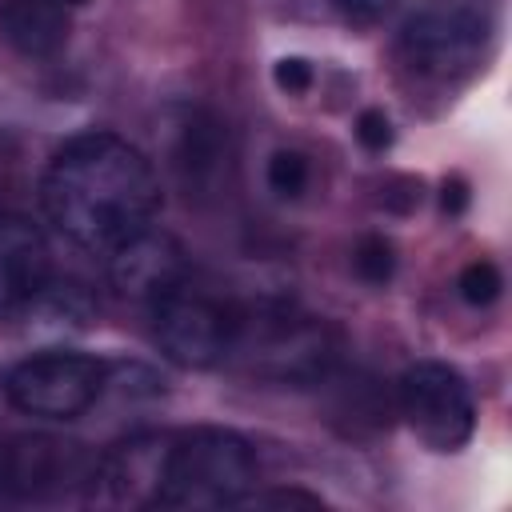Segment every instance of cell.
<instances>
[{"label": "cell", "instance_id": "16", "mask_svg": "<svg viewBox=\"0 0 512 512\" xmlns=\"http://www.w3.org/2000/svg\"><path fill=\"white\" fill-rule=\"evenodd\" d=\"M272 80H276V88L280 92H308L312 88V64L308 60H300V56H284V60H276V68H272Z\"/></svg>", "mask_w": 512, "mask_h": 512}, {"label": "cell", "instance_id": "5", "mask_svg": "<svg viewBox=\"0 0 512 512\" xmlns=\"http://www.w3.org/2000/svg\"><path fill=\"white\" fill-rule=\"evenodd\" d=\"M8 400L24 416L40 420H76L88 412L104 388V364L88 352L48 348L20 360L8 372Z\"/></svg>", "mask_w": 512, "mask_h": 512}, {"label": "cell", "instance_id": "13", "mask_svg": "<svg viewBox=\"0 0 512 512\" xmlns=\"http://www.w3.org/2000/svg\"><path fill=\"white\" fill-rule=\"evenodd\" d=\"M456 288H460V296H464L472 308H484V304H492V300L500 296L504 276H500V268H496L492 260H472V264L460 272Z\"/></svg>", "mask_w": 512, "mask_h": 512}, {"label": "cell", "instance_id": "14", "mask_svg": "<svg viewBox=\"0 0 512 512\" xmlns=\"http://www.w3.org/2000/svg\"><path fill=\"white\" fill-rule=\"evenodd\" d=\"M352 264H356V272L368 280V284H384L388 276H392V244L384 240V236H364L360 244H356V252H352Z\"/></svg>", "mask_w": 512, "mask_h": 512}, {"label": "cell", "instance_id": "6", "mask_svg": "<svg viewBox=\"0 0 512 512\" xmlns=\"http://www.w3.org/2000/svg\"><path fill=\"white\" fill-rule=\"evenodd\" d=\"M400 416L432 452H460L476 432L472 388L440 360H420L400 376Z\"/></svg>", "mask_w": 512, "mask_h": 512}, {"label": "cell", "instance_id": "19", "mask_svg": "<svg viewBox=\"0 0 512 512\" xmlns=\"http://www.w3.org/2000/svg\"><path fill=\"white\" fill-rule=\"evenodd\" d=\"M440 204H444V212H452V216L464 212V204H468V184H464V180H448Z\"/></svg>", "mask_w": 512, "mask_h": 512}, {"label": "cell", "instance_id": "3", "mask_svg": "<svg viewBox=\"0 0 512 512\" xmlns=\"http://www.w3.org/2000/svg\"><path fill=\"white\" fill-rule=\"evenodd\" d=\"M492 40V16L480 0H432L400 32L404 60L432 80L468 76Z\"/></svg>", "mask_w": 512, "mask_h": 512}, {"label": "cell", "instance_id": "7", "mask_svg": "<svg viewBox=\"0 0 512 512\" xmlns=\"http://www.w3.org/2000/svg\"><path fill=\"white\" fill-rule=\"evenodd\" d=\"M164 456L168 444L156 436H136L128 444H116V452L100 456L88 472V488L96 504L112 508H148L160 496L164 484Z\"/></svg>", "mask_w": 512, "mask_h": 512}, {"label": "cell", "instance_id": "10", "mask_svg": "<svg viewBox=\"0 0 512 512\" xmlns=\"http://www.w3.org/2000/svg\"><path fill=\"white\" fill-rule=\"evenodd\" d=\"M48 280V240L44 232L20 216L0 212V316L28 308Z\"/></svg>", "mask_w": 512, "mask_h": 512}, {"label": "cell", "instance_id": "1", "mask_svg": "<svg viewBox=\"0 0 512 512\" xmlns=\"http://www.w3.org/2000/svg\"><path fill=\"white\" fill-rule=\"evenodd\" d=\"M40 200L56 232L84 252L108 256L152 224L160 208V180L152 160L124 136L84 132L52 156Z\"/></svg>", "mask_w": 512, "mask_h": 512}, {"label": "cell", "instance_id": "2", "mask_svg": "<svg viewBox=\"0 0 512 512\" xmlns=\"http://www.w3.org/2000/svg\"><path fill=\"white\" fill-rule=\"evenodd\" d=\"M256 484V456L244 436L228 428H192L168 444L160 508H232Z\"/></svg>", "mask_w": 512, "mask_h": 512}, {"label": "cell", "instance_id": "15", "mask_svg": "<svg viewBox=\"0 0 512 512\" xmlns=\"http://www.w3.org/2000/svg\"><path fill=\"white\" fill-rule=\"evenodd\" d=\"M356 136L368 152H384L392 144V120L380 112V108H364L360 120H356Z\"/></svg>", "mask_w": 512, "mask_h": 512}, {"label": "cell", "instance_id": "12", "mask_svg": "<svg viewBox=\"0 0 512 512\" xmlns=\"http://www.w3.org/2000/svg\"><path fill=\"white\" fill-rule=\"evenodd\" d=\"M268 188L284 200H296L308 188V156L296 148H280L268 160Z\"/></svg>", "mask_w": 512, "mask_h": 512}, {"label": "cell", "instance_id": "20", "mask_svg": "<svg viewBox=\"0 0 512 512\" xmlns=\"http://www.w3.org/2000/svg\"><path fill=\"white\" fill-rule=\"evenodd\" d=\"M64 4H88V0H64Z\"/></svg>", "mask_w": 512, "mask_h": 512}, {"label": "cell", "instance_id": "18", "mask_svg": "<svg viewBox=\"0 0 512 512\" xmlns=\"http://www.w3.org/2000/svg\"><path fill=\"white\" fill-rule=\"evenodd\" d=\"M252 504H304V508H320V496L300 492V488H276L268 496H252Z\"/></svg>", "mask_w": 512, "mask_h": 512}, {"label": "cell", "instance_id": "17", "mask_svg": "<svg viewBox=\"0 0 512 512\" xmlns=\"http://www.w3.org/2000/svg\"><path fill=\"white\" fill-rule=\"evenodd\" d=\"M344 16H352V20H360V24H376V20H384L392 8H396V0H332Z\"/></svg>", "mask_w": 512, "mask_h": 512}, {"label": "cell", "instance_id": "8", "mask_svg": "<svg viewBox=\"0 0 512 512\" xmlns=\"http://www.w3.org/2000/svg\"><path fill=\"white\" fill-rule=\"evenodd\" d=\"M108 280L120 296L152 304L184 280V248L176 244V236L156 232L148 224L108 252Z\"/></svg>", "mask_w": 512, "mask_h": 512}, {"label": "cell", "instance_id": "11", "mask_svg": "<svg viewBox=\"0 0 512 512\" xmlns=\"http://www.w3.org/2000/svg\"><path fill=\"white\" fill-rule=\"evenodd\" d=\"M0 32L20 56H52L68 40L64 0H4Z\"/></svg>", "mask_w": 512, "mask_h": 512}, {"label": "cell", "instance_id": "9", "mask_svg": "<svg viewBox=\"0 0 512 512\" xmlns=\"http://www.w3.org/2000/svg\"><path fill=\"white\" fill-rule=\"evenodd\" d=\"M68 480H88L80 472L76 444H60L48 436H20L0 444V496L36 500L64 488Z\"/></svg>", "mask_w": 512, "mask_h": 512}, {"label": "cell", "instance_id": "4", "mask_svg": "<svg viewBox=\"0 0 512 512\" xmlns=\"http://www.w3.org/2000/svg\"><path fill=\"white\" fill-rule=\"evenodd\" d=\"M152 328L160 352L180 368H212L236 344V316L224 300L180 280L152 300Z\"/></svg>", "mask_w": 512, "mask_h": 512}]
</instances>
